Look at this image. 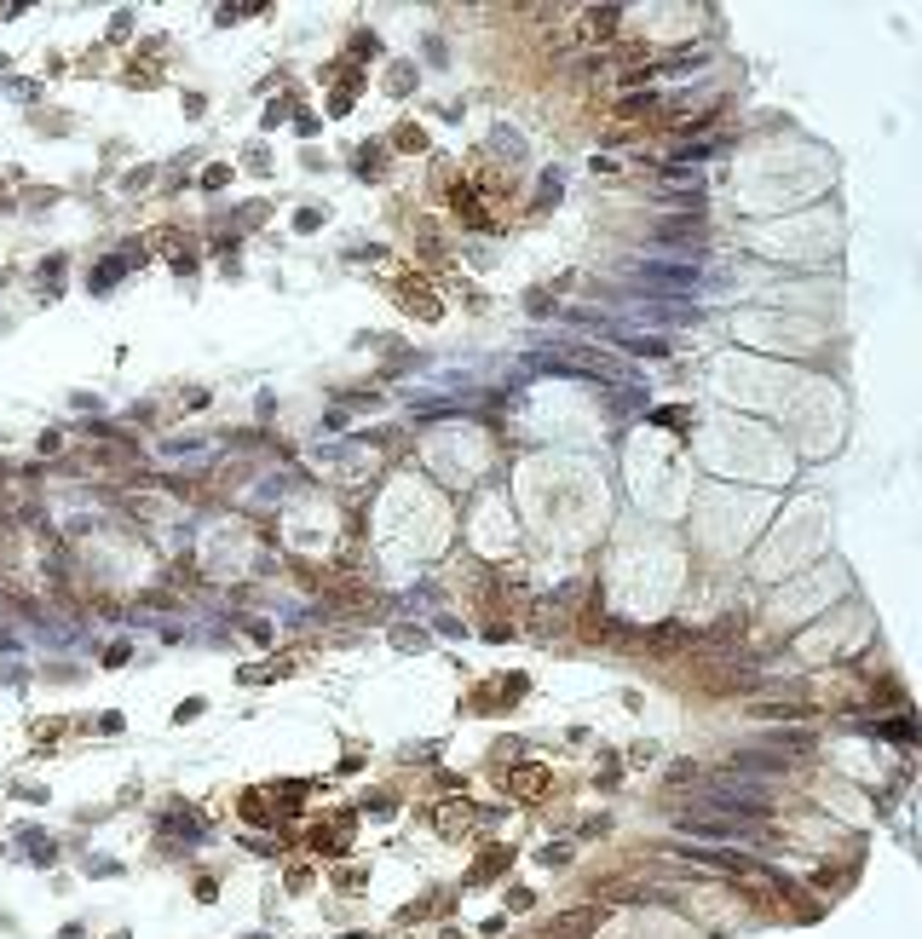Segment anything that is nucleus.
Returning <instances> with one entry per match:
<instances>
[{
	"instance_id": "obj_1",
	"label": "nucleus",
	"mask_w": 922,
	"mask_h": 939,
	"mask_svg": "<svg viewBox=\"0 0 922 939\" xmlns=\"http://www.w3.org/2000/svg\"><path fill=\"white\" fill-rule=\"evenodd\" d=\"M634 277H640V283H652V289H698V283H704V271H698V265H634Z\"/></svg>"
},
{
	"instance_id": "obj_2",
	"label": "nucleus",
	"mask_w": 922,
	"mask_h": 939,
	"mask_svg": "<svg viewBox=\"0 0 922 939\" xmlns=\"http://www.w3.org/2000/svg\"><path fill=\"white\" fill-rule=\"evenodd\" d=\"M634 323H698L692 306H634Z\"/></svg>"
}]
</instances>
